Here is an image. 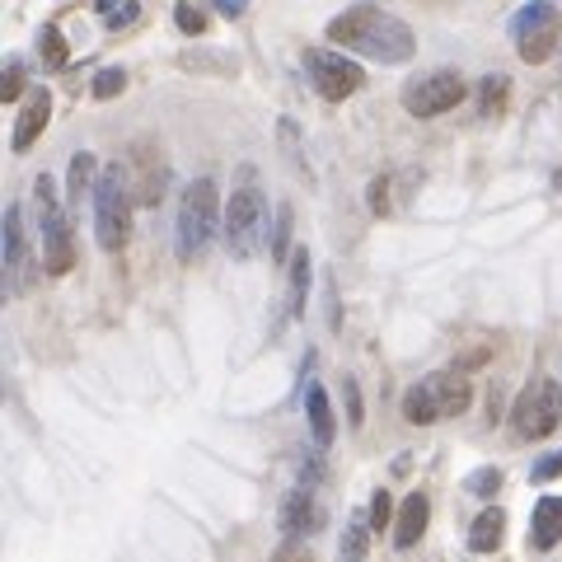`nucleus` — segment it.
Returning <instances> with one entry per match:
<instances>
[{"instance_id": "f257e3e1", "label": "nucleus", "mask_w": 562, "mask_h": 562, "mask_svg": "<svg viewBox=\"0 0 562 562\" xmlns=\"http://www.w3.org/2000/svg\"><path fill=\"white\" fill-rule=\"evenodd\" d=\"M328 43H338L347 52H357V57H371L380 66H398L408 61L417 52V38L413 29L394 20V14H384L375 5H357V10H342L338 20H328Z\"/></svg>"}, {"instance_id": "f03ea898", "label": "nucleus", "mask_w": 562, "mask_h": 562, "mask_svg": "<svg viewBox=\"0 0 562 562\" xmlns=\"http://www.w3.org/2000/svg\"><path fill=\"white\" fill-rule=\"evenodd\" d=\"M216 225H221V198H216V183L211 179H198L183 202H179V225H173V244H179V258L192 262L211 249L216 239Z\"/></svg>"}, {"instance_id": "7ed1b4c3", "label": "nucleus", "mask_w": 562, "mask_h": 562, "mask_svg": "<svg viewBox=\"0 0 562 562\" xmlns=\"http://www.w3.org/2000/svg\"><path fill=\"white\" fill-rule=\"evenodd\" d=\"M469 398H473V390L460 371H436L403 394V417H408L413 427H431V422H441V417H460L469 408Z\"/></svg>"}, {"instance_id": "20e7f679", "label": "nucleus", "mask_w": 562, "mask_h": 562, "mask_svg": "<svg viewBox=\"0 0 562 562\" xmlns=\"http://www.w3.org/2000/svg\"><path fill=\"white\" fill-rule=\"evenodd\" d=\"M94 235L103 254H117L132 235V188L117 165L103 169L94 183Z\"/></svg>"}, {"instance_id": "39448f33", "label": "nucleus", "mask_w": 562, "mask_h": 562, "mask_svg": "<svg viewBox=\"0 0 562 562\" xmlns=\"http://www.w3.org/2000/svg\"><path fill=\"white\" fill-rule=\"evenodd\" d=\"M33 206H38V239H43V268L47 277H66L70 262H76V244H70V225H66V211L57 202V188L43 173L33 183Z\"/></svg>"}, {"instance_id": "423d86ee", "label": "nucleus", "mask_w": 562, "mask_h": 562, "mask_svg": "<svg viewBox=\"0 0 562 562\" xmlns=\"http://www.w3.org/2000/svg\"><path fill=\"white\" fill-rule=\"evenodd\" d=\"M262 239H268V202L244 173V188H235L231 206H225V244H231L235 258H254Z\"/></svg>"}, {"instance_id": "0eeeda50", "label": "nucleus", "mask_w": 562, "mask_h": 562, "mask_svg": "<svg viewBox=\"0 0 562 562\" xmlns=\"http://www.w3.org/2000/svg\"><path fill=\"white\" fill-rule=\"evenodd\" d=\"M558 422H562V390H558V380H549V375L530 380L520 390V398L512 403L516 436H520V441H543V436L558 431Z\"/></svg>"}, {"instance_id": "6e6552de", "label": "nucleus", "mask_w": 562, "mask_h": 562, "mask_svg": "<svg viewBox=\"0 0 562 562\" xmlns=\"http://www.w3.org/2000/svg\"><path fill=\"white\" fill-rule=\"evenodd\" d=\"M558 10H553V0H530V5H520L516 10V20H512V38H516V52H520V61H549L553 57V47H558Z\"/></svg>"}, {"instance_id": "1a4fd4ad", "label": "nucleus", "mask_w": 562, "mask_h": 562, "mask_svg": "<svg viewBox=\"0 0 562 562\" xmlns=\"http://www.w3.org/2000/svg\"><path fill=\"white\" fill-rule=\"evenodd\" d=\"M305 70H310V85L319 90L328 103H342L351 99L366 85V70L342 57V52H324V47H310L305 52Z\"/></svg>"}, {"instance_id": "9d476101", "label": "nucleus", "mask_w": 562, "mask_h": 562, "mask_svg": "<svg viewBox=\"0 0 562 562\" xmlns=\"http://www.w3.org/2000/svg\"><path fill=\"white\" fill-rule=\"evenodd\" d=\"M460 99H464V80L454 76V70H431V76H422L403 90V109L413 117H441Z\"/></svg>"}, {"instance_id": "9b49d317", "label": "nucleus", "mask_w": 562, "mask_h": 562, "mask_svg": "<svg viewBox=\"0 0 562 562\" xmlns=\"http://www.w3.org/2000/svg\"><path fill=\"white\" fill-rule=\"evenodd\" d=\"M0 254H5V291L20 295L29 286V249H24V216L20 206L5 211V231H0Z\"/></svg>"}, {"instance_id": "f8f14e48", "label": "nucleus", "mask_w": 562, "mask_h": 562, "mask_svg": "<svg viewBox=\"0 0 562 562\" xmlns=\"http://www.w3.org/2000/svg\"><path fill=\"white\" fill-rule=\"evenodd\" d=\"M47 117H52V94H47V90H33V94L24 99V113H20V122H14V136H10L14 155H24V150L33 146V140L43 136Z\"/></svg>"}, {"instance_id": "ddd939ff", "label": "nucleus", "mask_w": 562, "mask_h": 562, "mask_svg": "<svg viewBox=\"0 0 562 562\" xmlns=\"http://www.w3.org/2000/svg\"><path fill=\"white\" fill-rule=\"evenodd\" d=\"M427 520H431V502L413 492V497H403L398 506V520H394V549H413V543L427 535Z\"/></svg>"}, {"instance_id": "4468645a", "label": "nucleus", "mask_w": 562, "mask_h": 562, "mask_svg": "<svg viewBox=\"0 0 562 562\" xmlns=\"http://www.w3.org/2000/svg\"><path fill=\"white\" fill-rule=\"evenodd\" d=\"M324 525V512H319V502L310 497V487H295L286 506H281V530L286 535H314Z\"/></svg>"}, {"instance_id": "2eb2a0df", "label": "nucleus", "mask_w": 562, "mask_h": 562, "mask_svg": "<svg viewBox=\"0 0 562 562\" xmlns=\"http://www.w3.org/2000/svg\"><path fill=\"white\" fill-rule=\"evenodd\" d=\"M305 413H310L314 446H333V436H338V422H333V403L324 394V384H310V390H305Z\"/></svg>"}, {"instance_id": "dca6fc26", "label": "nucleus", "mask_w": 562, "mask_h": 562, "mask_svg": "<svg viewBox=\"0 0 562 562\" xmlns=\"http://www.w3.org/2000/svg\"><path fill=\"white\" fill-rule=\"evenodd\" d=\"M558 539H562V497H539V502H535L530 543H535V549H553Z\"/></svg>"}, {"instance_id": "f3484780", "label": "nucleus", "mask_w": 562, "mask_h": 562, "mask_svg": "<svg viewBox=\"0 0 562 562\" xmlns=\"http://www.w3.org/2000/svg\"><path fill=\"white\" fill-rule=\"evenodd\" d=\"M502 535H506V512H497V506H492V512H483L479 520H473L469 549H473V553H492V549L502 543Z\"/></svg>"}, {"instance_id": "a211bd4d", "label": "nucleus", "mask_w": 562, "mask_h": 562, "mask_svg": "<svg viewBox=\"0 0 562 562\" xmlns=\"http://www.w3.org/2000/svg\"><path fill=\"white\" fill-rule=\"evenodd\" d=\"M286 291H291V314H305V291H310V254L295 249L286 258Z\"/></svg>"}, {"instance_id": "6ab92c4d", "label": "nucleus", "mask_w": 562, "mask_h": 562, "mask_svg": "<svg viewBox=\"0 0 562 562\" xmlns=\"http://www.w3.org/2000/svg\"><path fill=\"white\" fill-rule=\"evenodd\" d=\"M371 530H375V525H366V516H347L342 543H338V562H366V543H371Z\"/></svg>"}, {"instance_id": "aec40b11", "label": "nucleus", "mask_w": 562, "mask_h": 562, "mask_svg": "<svg viewBox=\"0 0 562 562\" xmlns=\"http://www.w3.org/2000/svg\"><path fill=\"white\" fill-rule=\"evenodd\" d=\"M99 160L90 150H80L76 160H70V202L80 206V198H94V183H99Z\"/></svg>"}, {"instance_id": "412c9836", "label": "nucleus", "mask_w": 562, "mask_h": 562, "mask_svg": "<svg viewBox=\"0 0 562 562\" xmlns=\"http://www.w3.org/2000/svg\"><path fill=\"white\" fill-rule=\"evenodd\" d=\"M94 10H99L103 29H117V33L140 20V0H94Z\"/></svg>"}, {"instance_id": "4be33fe9", "label": "nucleus", "mask_w": 562, "mask_h": 562, "mask_svg": "<svg viewBox=\"0 0 562 562\" xmlns=\"http://www.w3.org/2000/svg\"><path fill=\"white\" fill-rule=\"evenodd\" d=\"M38 57H43V66H47V70H61V66L70 61L66 38H61V29H57V24H47V29L38 33Z\"/></svg>"}, {"instance_id": "5701e85b", "label": "nucleus", "mask_w": 562, "mask_h": 562, "mask_svg": "<svg viewBox=\"0 0 562 562\" xmlns=\"http://www.w3.org/2000/svg\"><path fill=\"white\" fill-rule=\"evenodd\" d=\"M268 254H272V262H286V258H291V206H286V202L277 206V225H272Z\"/></svg>"}, {"instance_id": "b1692460", "label": "nucleus", "mask_w": 562, "mask_h": 562, "mask_svg": "<svg viewBox=\"0 0 562 562\" xmlns=\"http://www.w3.org/2000/svg\"><path fill=\"white\" fill-rule=\"evenodd\" d=\"M173 24H179L188 38H198V33H206V10L198 0H179V5H173Z\"/></svg>"}, {"instance_id": "393cba45", "label": "nucleus", "mask_w": 562, "mask_h": 562, "mask_svg": "<svg viewBox=\"0 0 562 562\" xmlns=\"http://www.w3.org/2000/svg\"><path fill=\"white\" fill-rule=\"evenodd\" d=\"M497 487H502V469H492V464L473 469L469 479H464V492H473V497H492Z\"/></svg>"}, {"instance_id": "a878e982", "label": "nucleus", "mask_w": 562, "mask_h": 562, "mask_svg": "<svg viewBox=\"0 0 562 562\" xmlns=\"http://www.w3.org/2000/svg\"><path fill=\"white\" fill-rule=\"evenodd\" d=\"M122 90H127V70L109 66V70H99L94 76V99H117Z\"/></svg>"}, {"instance_id": "bb28decb", "label": "nucleus", "mask_w": 562, "mask_h": 562, "mask_svg": "<svg viewBox=\"0 0 562 562\" xmlns=\"http://www.w3.org/2000/svg\"><path fill=\"white\" fill-rule=\"evenodd\" d=\"M502 103H506V76H487L483 80V117L502 113Z\"/></svg>"}, {"instance_id": "cd10ccee", "label": "nucleus", "mask_w": 562, "mask_h": 562, "mask_svg": "<svg viewBox=\"0 0 562 562\" xmlns=\"http://www.w3.org/2000/svg\"><path fill=\"white\" fill-rule=\"evenodd\" d=\"M20 94H24V66H20V61H10V66H5V76H0V99L14 103Z\"/></svg>"}, {"instance_id": "c85d7f7f", "label": "nucleus", "mask_w": 562, "mask_h": 562, "mask_svg": "<svg viewBox=\"0 0 562 562\" xmlns=\"http://www.w3.org/2000/svg\"><path fill=\"white\" fill-rule=\"evenodd\" d=\"M394 520V502H390V492H375V497H371V525H375V530H384V525H390Z\"/></svg>"}, {"instance_id": "c756f323", "label": "nucleus", "mask_w": 562, "mask_h": 562, "mask_svg": "<svg viewBox=\"0 0 562 562\" xmlns=\"http://www.w3.org/2000/svg\"><path fill=\"white\" fill-rule=\"evenodd\" d=\"M530 473H535V479H539V483H549V479H558V473H562V450H558V454H543V460H539V464H535Z\"/></svg>"}, {"instance_id": "7c9ffc66", "label": "nucleus", "mask_w": 562, "mask_h": 562, "mask_svg": "<svg viewBox=\"0 0 562 562\" xmlns=\"http://www.w3.org/2000/svg\"><path fill=\"white\" fill-rule=\"evenodd\" d=\"M342 390H347V422L351 427H361V394H357V380H342Z\"/></svg>"}, {"instance_id": "2f4dec72", "label": "nucleus", "mask_w": 562, "mask_h": 562, "mask_svg": "<svg viewBox=\"0 0 562 562\" xmlns=\"http://www.w3.org/2000/svg\"><path fill=\"white\" fill-rule=\"evenodd\" d=\"M272 562H314V558H310V549H301L295 539H286V543L277 549V558H272Z\"/></svg>"}, {"instance_id": "473e14b6", "label": "nucleus", "mask_w": 562, "mask_h": 562, "mask_svg": "<svg viewBox=\"0 0 562 562\" xmlns=\"http://www.w3.org/2000/svg\"><path fill=\"white\" fill-rule=\"evenodd\" d=\"M211 5H216V10L225 14V20H239V14L249 10V0H211Z\"/></svg>"}, {"instance_id": "72a5a7b5", "label": "nucleus", "mask_w": 562, "mask_h": 562, "mask_svg": "<svg viewBox=\"0 0 562 562\" xmlns=\"http://www.w3.org/2000/svg\"><path fill=\"white\" fill-rule=\"evenodd\" d=\"M384 188H390L384 179H375V183H371V211H390V202H384Z\"/></svg>"}]
</instances>
